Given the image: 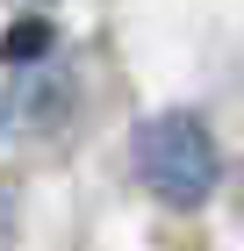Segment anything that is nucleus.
<instances>
[{"mask_svg":"<svg viewBox=\"0 0 244 251\" xmlns=\"http://www.w3.org/2000/svg\"><path fill=\"white\" fill-rule=\"evenodd\" d=\"M136 179H144L158 201H172V208H194V201H208L216 194V179H223V158H216V136L201 129L194 115H151L136 122Z\"/></svg>","mask_w":244,"mask_h":251,"instance_id":"obj_1","label":"nucleus"}]
</instances>
